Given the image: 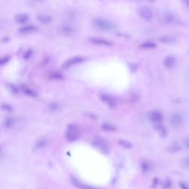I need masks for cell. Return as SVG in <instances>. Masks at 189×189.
Listing matches in <instances>:
<instances>
[{
	"instance_id": "24",
	"label": "cell",
	"mask_w": 189,
	"mask_h": 189,
	"mask_svg": "<svg viewBox=\"0 0 189 189\" xmlns=\"http://www.w3.org/2000/svg\"><path fill=\"white\" fill-rule=\"evenodd\" d=\"M102 129L105 131H110V132H114L116 130V128L113 125L110 124H107L105 123L103 124L102 126Z\"/></svg>"
},
{
	"instance_id": "3",
	"label": "cell",
	"mask_w": 189,
	"mask_h": 189,
	"mask_svg": "<svg viewBox=\"0 0 189 189\" xmlns=\"http://www.w3.org/2000/svg\"><path fill=\"white\" fill-rule=\"evenodd\" d=\"M80 135V131L76 125L71 124L68 126L65 134L67 141L73 142L78 139Z\"/></svg>"
},
{
	"instance_id": "29",
	"label": "cell",
	"mask_w": 189,
	"mask_h": 189,
	"mask_svg": "<svg viewBox=\"0 0 189 189\" xmlns=\"http://www.w3.org/2000/svg\"><path fill=\"white\" fill-rule=\"evenodd\" d=\"M12 123V121L11 119H8L6 121V125L7 127H10L11 124Z\"/></svg>"
},
{
	"instance_id": "19",
	"label": "cell",
	"mask_w": 189,
	"mask_h": 189,
	"mask_svg": "<svg viewBox=\"0 0 189 189\" xmlns=\"http://www.w3.org/2000/svg\"><path fill=\"white\" fill-rule=\"evenodd\" d=\"M157 47V44L155 43L151 42H146L142 43L141 44L140 47L142 49H153Z\"/></svg>"
},
{
	"instance_id": "20",
	"label": "cell",
	"mask_w": 189,
	"mask_h": 189,
	"mask_svg": "<svg viewBox=\"0 0 189 189\" xmlns=\"http://www.w3.org/2000/svg\"><path fill=\"white\" fill-rule=\"evenodd\" d=\"M71 181H72V183L73 184L74 186L77 187H79V188H88V187H90L88 186H86L84 184H82L81 182L79 181L78 180H77V178H73L71 179Z\"/></svg>"
},
{
	"instance_id": "34",
	"label": "cell",
	"mask_w": 189,
	"mask_h": 189,
	"mask_svg": "<svg viewBox=\"0 0 189 189\" xmlns=\"http://www.w3.org/2000/svg\"><path fill=\"white\" fill-rule=\"evenodd\" d=\"M34 1L37 2H43L44 0H34Z\"/></svg>"
},
{
	"instance_id": "18",
	"label": "cell",
	"mask_w": 189,
	"mask_h": 189,
	"mask_svg": "<svg viewBox=\"0 0 189 189\" xmlns=\"http://www.w3.org/2000/svg\"><path fill=\"white\" fill-rule=\"evenodd\" d=\"M22 90L25 93V94L27 95L30 97H36L37 96V94L35 91H33L32 89H30L27 86H23Z\"/></svg>"
},
{
	"instance_id": "5",
	"label": "cell",
	"mask_w": 189,
	"mask_h": 189,
	"mask_svg": "<svg viewBox=\"0 0 189 189\" xmlns=\"http://www.w3.org/2000/svg\"><path fill=\"white\" fill-rule=\"evenodd\" d=\"M89 41L92 44L98 46H103L105 47H111L113 46V43L111 41L102 38L92 37L89 39Z\"/></svg>"
},
{
	"instance_id": "11",
	"label": "cell",
	"mask_w": 189,
	"mask_h": 189,
	"mask_svg": "<svg viewBox=\"0 0 189 189\" xmlns=\"http://www.w3.org/2000/svg\"><path fill=\"white\" fill-rule=\"evenodd\" d=\"M176 59L173 56H168L165 57L163 61V64L165 67L171 68L175 65Z\"/></svg>"
},
{
	"instance_id": "9",
	"label": "cell",
	"mask_w": 189,
	"mask_h": 189,
	"mask_svg": "<svg viewBox=\"0 0 189 189\" xmlns=\"http://www.w3.org/2000/svg\"><path fill=\"white\" fill-rule=\"evenodd\" d=\"M100 99L104 103H106L107 105L111 108L115 107L116 105V100L113 98L108 94H102L100 95Z\"/></svg>"
},
{
	"instance_id": "35",
	"label": "cell",
	"mask_w": 189,
	"mask_h": 189,
	"mask_svg": "<svg viewBox=\"0 0 189 189\" xmlns=\"http://www.w3.org/2000/svg\"><path fill=\"white\" fill-rule=\"evenodd\" d=\"M149 1H154V0H149Z\"/></svg>"
},
{
	"instance_id": "31",
	"label": "cell",
	"mask_w": 189,
	"mask_h": 189,
	"mask_svg": "<svg viewBox=\"0 0 189 189\" xmlns=\"http://www.w3.org/2000/svg\"><path fill=\"white\" fill-rule=\"evenodd\" d=\"M158 183H159V179L157 178H154V180H153V187H156L157 185L158 184Z\"/></svg>"
},
{
	"instance_id": "10",
	"label": "cell",
	"mask_w": 189,
	"mask_h": 189,
	"mask_svg": "<svg viewBox=\"0 0 189 189\" xmlns=\"http://www.w3.org/2000/svg\"><path fill=\"white\" fill-rule=\"evenodd\" d=\"M183 122V117L181 115L175 113L172 115L170 118V123L173 127H177L181 124Z\"/></svg>"
},
{
	"instance_id": "6",
	"label": "cell",
	"mask_w": 189,
	"mask_h": 189,
	"mask_svg": "<svg viewBox=\"0 0 189 189\" xmlns=\"http://www.w3.org/2000/svg\"><path fill=\"white\" fill-rule=\"evenodd\" d=\"M86 60L84 57L81 56H76L72 58H70V59L68 60L65 62L64 63L63 67L64 68H67L73 66L74 65H78L79 63L83 62Z\"/></svg>"
},
{
	"instance_id": "32",
	"label": "cell",
	"mask_w": 189,
	"mask_h": 189,
	"mask_svg": "<svg viewBox=\"0 0 189 189\" xmlns=\"http://www.w3.org/2000/svg\"><path fill=\"white\" fill-rule=\"evenodd\" d=\"M180 187H181L183 189H188V187L187 186V185L184 183H180Z\"/></svg>"
},
{
	"instance_id": "22",
	"label": "cell",
	"mask_w": 189,
	"mask_h": 189,
	"mask_svg": "<svg viewBox=\"0 0 189 189\" xmlns=\"http://www.w3.org/2000/svg\"><path fill=\"white\" fill-rule=\"evenodd\" d=\"M159 123H157V124L155 125V128L159 131L160 135L164 137V136H165L167 134L166 130L162 125L160 124Z\"/></svg>"
},
{
	"instance_id": "4",
	"label": "cell",
	"mask_w": 189,
	"mask_h": 189,
	"mask_svg": "<svg viewBox=\"0 0 189 189\" xmlns=\"http://www.w3.org/2000/svg\"><path fill=\"white\" fill-rule=\"evenodd\" d=\"M138 14L141 19L150 21L153 18V12L148 6H143L138 8Z\"/></svg>"
},
{
	"instance_id": "12",
	"label": "cell",
	"mask_w": 189,
	"mask_h": 189,
	"mask_svg": "<svg viewBox=\"0 0 189 189\" xmlns=\"http://www.w3.org/2000/svg\"><path fill=\"white\" fill-rule=\"evenodd\" d=\"M164 20L166 23H173L175 21L176 16L170 11H166L163 15Z\"/></svg>"
},
{
	"instance_id": "21",
	"label": "cell",
	"mask_w": 189,
	"mask_h": 189,
	"mask_svg": "<svg viewBox=\"0 0 189 189\" xmlns=\"http://www.w3.org/2000/svg\"><path fill=\"white\" fill-rule=\"evenodd\" d=\"M118 143L120 146L124 148L130 149L132 147V144L129 141L125 139H119L118 141Z\"/></svg>"
},
{
	"instance_id": "8",
	"label": "cell",
	"mask_w": 189,
	"mask_h": 189,
	"mask_svg": "<svg viewBox=\"0 0 189 189\" xmlns=\"http://www.w3.org/2000/svg\"><path fill=\"white\" fill-rule=\"evenodd\" d=\"M149 118L151 122L158 123L163 120V116L159 111H152L149 113Z\"/></svg>"
},
{
	"instance_id": "28",
	"label": "cell",
	"mask_w": 189,
	"mask_h": 189,
	"mask_svg": "<svg viewBox=\"0 0 189 189\" xmlns=\"http://www.w3.org/2000/svg\"><path fill=\"white\" fill-rule=\"evenodd\" d=\"M2 108L3 109H4L5 111H12V108H11V106H10V105H6V104H5V105H2Z\"/></svg>"
},
{
	"instance_id": "1",
	"label": "cell",
	"mask_w": 189,
	"mask_h": 189,
	"mask_svg": "<svg viewBox=\"0 0 189 189\" xmlns=\"http://www.w3.org/2000/svg\"><path fill=\"white\" fill-rule=\"evenodd\" d=\"M92 24L96 29L104 32L114 31L118 27L116 22L104 18L95 19L92 22Z\"/></svg>"
},
{
	"instance_id": "27",
	"label": "cell",
	"mask_w": 189,
	"mask_h": 189,
	"mask_svg": "<svg viewBox=\"0 0 189 189\" xmlns=\"http://www.w3.org/2000/svg\"><path fill=\"white\" fill-rule=\"evenodd\" d=\"M171 186V181L168 180H166L165 183H164V187L165 188H170Z\"/></svg>"
},
{
	"instance_id": "7",
	"label": "cell",
	"mask_w": 189,
	"mask_h": 189,
	"mask_svg": "<svg viewBox=\"0 0 189 189\" xmlns=\"http://www.w3.org/2000/svg\"><path fill=\"white\" fill-rule=\"evenodd\" d=\"M74 28L73 26L69 23H65L60 28V32L65 36L72 35L74 33Z\"/></svg>"
},
{
	"instance_id": "14",
	"label": "cell",
	"mask_w": 189,
	"mask_h": 189,
	"mask_svg": "<svg viewBox=\"0 0 189 189\" xmlns=\"http://www.w3.org/2000/svg\"><path fill=\"white\" fill-rule=\"evenodd\" d=\"M48 78L52 81H62L64 79V76H63L62 74L61 73L54 72H52V73H50L49 74Z\"/></svg>"
},
{
	"instance_id": "30",
	"label": "cell",
	"mask_w": 189,
	"mask_h": 189,
	"mask_svg": "<svg viewBox=\"0 0 189 189\" xmlns=\"http://www.w3.org/2000/svg\"><path fill=\"white\" fill-rule=\"evenodd\" d=\"M31 51L29 50V51H28L24 54V57L26 58V59H27V58H28L29 57H30V56H31Z\"/></svg>"
},
{
	"instance_id": "25",
	"label": "cell",
	"mask_w": 189,
	"mask_h": 189,
	"mask_svg": "<svg viewBox=\"0 0 189 189\" xmlns=\"http://www.w3.org/2000/svg\"><path fill=\"white\" fill-rule=\"evenodd\" d=\"M180 149V147L179 146V145L177 143H173L169 146V151H170V153H175L176 151H178Z\"/></svg>"
},
{
	"instance_id": "17",
	"label": "cell",
	"mask_w": 189,
	"mask_h": 189,
	"mask_svg": "<svg viewBox=\"0 0 189 189\" xmlns=\"http://www.w3.org/2000/svg\"><path fill=\"white\" fill-rule=\"evenodd\" d=\"M28 19V17L26 14H21L17 15L16 17V21L19 24H23L26 22Z\"/></svg>"
},
{
	"instance_id": "16",
	"label": "cell",
	"mask_w": 189,
	"mask_h": 189,
	"mask_svg": "<svg viewBox=\"0 0 189 189\" xmlns=\"http://www.w3.org/2000/svg\"><path fill=\"white\" fill-rule=\"evenodd\" d=\"M38 19L42 24H47L51 22L52 18L48 15H40L38 16Z\"/></svg>"
},
{
	"instance_id": "26",
	"label": "cell",
	"mask_w": 189,
	"mask_h": 189,
	"mask_svg": "<svg viewBox=\"0 0 189 189\" xmlns=\"http://www.w3.org/2000/svg\"><path fill=\"white\" fill-rule=\"evenodd\" d=\"M9 61V57H4L0 58V65H3L8 62Z\"/></svg>"
},
{
	"instance_id": "2",
	"label": "cell",
	"mask_w": 189,
	"mask_h": 189,
	"mask_svg": "<svg viewBox=\"0 0 189 189\" xmlns=\"http://www.w3.org/2000/svg\"><path fill=\"white\" fill-rule=\"evenodd\" d=\"M92 145L103 154H108L110 150V146L108 141L100 137H97L94 139L92 141Z\"/></svg>"
},
{
	"instance_id": "13",
	"label": "cell",
	"mask_w": 189,
	"mask_h": 189,
	"mask_svg": "<svg viewBox=\"0 0 189 189\" xmlns=\"http://www.w3.org/2000/svg\"><path fill=\"white\" fill-rule=\"evenodd\" d=\"M176 40L175 37L172 35L163 36L159 38L160 42L162 43H174Z\"/></svg>"
},
{
	"instance_id": "23",
	"label": "cell",
	"mask_w": 189,
	"mask_h": 189,
	"mask_svg": "<svg viewBox=\"0 0 189 189\" xmlns=\"http://www.w3.org/2000/svg\"><path fill=\"white\" fill-rule=\"evenodd\" d=\"M36 30V28L35 27L32 26H26V27H23V28H22L19 31L22 33H27L33 32Z\"/></svg>"
},
{
	"instance_id": "33",
	"label": "cell",
	"mask_w": 189,
	"mask_h": 189,
	"mask_svg": "<svg viewBox=\"0 0 189 189\" xmlns=\"http://www.w3.org/2000/svg\"><path fill=\"white\" fill-rule=\"evenodd\" d=\"M189 0H181V1L183 2L184 4H185L187 6H189Z\"/></svg>"
},
{
	"instance_id": "15",
	"label": "cell",
	"mask_w": 189,
	"mask_h": 189,
	"mask_svg": "<svg viewBox=\"0 0 189 189\" xmlns=\"http://www.w3.org/2000/svg\"><path fill=\"white\" fill-rule=\"evenodd\" d=\"M141 168L144 173H147L153 169V166L149 161L144 160L141 163Z\"/></svg>"
}]
</instances>
